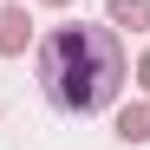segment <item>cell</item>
Instances as JSON below:
<instances>
[{
    "label": "cell",
    "mask_w": 150,
    "mask_h": 150,
    "mask_svg": "<svg viewBox=\"0 0 150 150\" xmlns=\"http://www.w3.org/2000/svg\"><path fill=\"white\" fill-rule=\"evenodd\" d=\"M39 85L72 117L105 111L117 98V85H124V46H117V33L111 26H59L39 46Z\"/></svg>",
    "instance_id": "cell-1"
},
{
    "label": "cell",
    "mask_w": 150,
    "mask_h": 150,
    "mask_svg": "<svg viewBox=\"0 0 150 150\" xmlns=\"http://www.w3.org/2000/svg\"><path fill=\"white\" fill-rule=\"evenodd\" d=\"M26 7H0V52H26Z\"/></svg>",
    "instance_id": "cell-2"
},
{
    "label": "cell",
    "mask_w": 150,
    "mask_h": 150,
    "mask_svg": "<svg viewBox=\"0 0 150 150\" xmlns=\"http://www.w3.org/2000/svg\"><path fill=\"white\" fill-rule=\"evenodd\" d=\"M111 26L144 33V26H150V0H111Z\"/></svg>",
    "instance_id": "cell-3"
},
{
    "label": "cell",
    "mask_w": 150,
    "mask_h": 150,
    "mask_svg": "<svg viewBox=\"0 0 150 150\" xmlns=\"http://www.w3.org/2000/svg\"><path fill=\"white\" fill-rule=\"evenodd\" d=\"M117 137H124V144H144V137H150V105H131V111H124V117H117Z\"/></svg>",
    "instance_id": "cell-4"
},
{
    "label": "cell",
    "mask_w": 150,
    "mask_h": 150,
    "mask_svg": "<svg viewBox=\"0 0 150 150\" xmlns=\"http://www.w3.org/2000/svg\"><path fill=\"white\" fill-rule=\"evenodd\" d=\"M137 85H144V91H150V52H144V59H137Z\"/></svg>",
    "instance_id": "cell-5"
},
{
    "label": "cell",
    "mask_w": 150,
    "mask_h": 150,
    "mask_svg": "<svg viewBox=\"0 0 150 150\" xmlns=\"http://www.w3.org/2000/svg\"><path fill=\"white\" fill-rule=\"evenodd\" d=\"M46 7H65V0H46Z\"/></svg>",
    "instance_id": "cell-6"
}]
</instances>
